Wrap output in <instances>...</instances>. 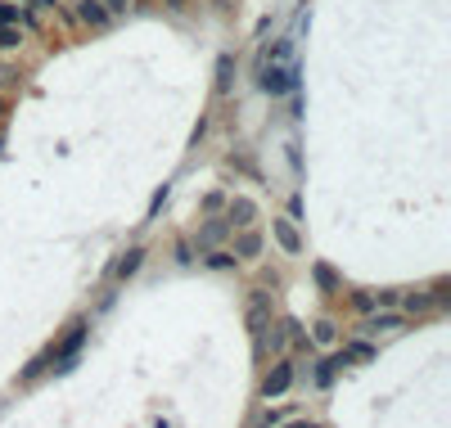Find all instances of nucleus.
I'll use <instances>...</instances> for the list:
<instances>
[{"label":"nucleus","mask_w":451,"mask_h":428,"mask_svg":"<svg viewBox=\"0 0 451 428\" xmlns=\"http://www.w3.org/2000/svg\"><path fill=\"white\" fill-rule=\"evenodd\" d=\"M289 428H307V424H289Z\"/></svg>","instance_id":"nucleus-28"},{"label":"nucleus","mask_w":451,"mask_h":428,"mask_svg":"<svg viewBox=\"0 0 451 428\" xmlns=\"http://www.w3.org/2000/svg\"><path fill=\"white\" fill-rule=\"evenodd\" d=\"M77 19L91 23V27H104L108 23V9L100 5V0H77Z\"/></svg>","instance_id":"nucleus-8"},{"label":"nucleus","mask_w":451,"mask_h":428,"mask_svg":"<svg viewBox=\"0 0 451 428\" xmlns=\"http://www.w3.org/2000/svg\"><path fill=\"white\" fill-rule=\"evenodd\" d=\"M86 334H91V325H86V320H77V325H73V334L64 338V347H59V352H50L59 374H68V370H73V361H77V352H81V342H86Z\"/></svg>","instance_id":"nucleus-1"},{"label":"nucleus","mask_w":451,"mask_h":428,"mask_svg":"<svg viewBox=\"0 0 451 428\" xmlns=\"http://www.w3.org/2000/svg\"><path fill=\"white\" fill-rule=\"evenodd\" d=\"M298 86V73L293 68H262V91H271V95H285Z\"/></svg>","instance_id":"nucleus-5"},{"label":"nucleus","mask_w":451,"mask_h":428,"mask_svg":"<svg viewBox=\"0 0 451 428\" xmlns=\"http://www.w3.org/2000/svg\"><path fill=\"white\" fill-rule=\"evenodd\" d=\"M19 41H23V32H19V27H14V23H5V27H0V46H19Z\"/></svg>","instance_id":"nucleus-22"},{"label":"nucleus","mask_w":451,"mask_h":428,"mask_svg":"<svg viewBox=\"0 0 451 428\" xmlns=\"http://www.w3.org/2000/svg\"><path fill=\"white\" fill-rule=\"evenodd\" d=\"M402 307H406V311H411V316H415V311H429L433 302H429L425 293H406V297H402Z\"/></svg>","instance_id":"nucleus-19"},{"label":"nucleus","mask_w":451,"mask_h":428,"mask_svg":"<svg viewBox=\"0 0 451 428\" xmlns=\"http://www.w3.org/2000/svg\"><path fill=\"white\" fill-rule=\"evenodd\" d=\"M167 194H172V185H158V190H153V198H149V212H145V221H153V217H158V212H163Z\"/></svg>","instance_id":"nucleus-16"},{"label":"nucleus","mask_w":451,"mask_h":428,"mask_svg":"<svg viewBox=\"0 0 451 428\" xmlns=\"http://www.w3.org/2000/svg\"><path fill=\"white\" fill-rule=\"evenodd\" d=\"M208 266H213V270H230V266H235V253L213 248V253H208Z\"/></svg>","instance_id":"nucleus-18"},{"label":"nucleus","mask_w":451,"mask_h":428,"mask_svg":"<svg viewBox=\"0 0 451 428\" xmlns=\"http://www.w3.org/2000/svg\"><path fill=\"white\" fill-rule=\"evenodd\" d=\"M176 262H194V248L186 244V239H181V244H176Z\"/></svg>","instance_id":"nucleus-26"},{"label":"nucleus","mask_w":451,"mask_h":428,"mask_svg":"<svg viewBox=\"0 0 451 428\" xmlns=\"http://www.w3.org/2000/svg\"><path fill=\"white\" fill-rule=\"evenodd\" d=\"M226 230H230V225H226V217H221V221H208L203 230H199V244H203V248H217L221 239H226Z\"/></svg>","instance_id":"nucleus-10"},{"label":"nucleus","mask_w":451,"mask_h":428,"mask_svg":"<svg viewBox=\"0 0 451 428\" xmlns=\"http://www.w3.org/2000/svg\"><path fill=\"white\" fill-rule=\"evenodd\" d=\"M406 325V316H397V311H370V316L361 320V334H388V330H402Z\"/></svg>","instance_id":"nucleus-4"},{"label":"nucleus","mask_w":451,"mask_h":428,"mask_svg":"<svg viewBox=\"0 0 451 428\" xmlns=\"http://www.w3.org/2000/svg\"><path fill=\"white\" fill-rule=\"evenodd\" d=\"M447 289H451V280H438V284H433V297H429V302L447 307V302H451V293H447Z\"/></svg>","instance_id":"nucleus-23"},{"label":"nucleus","mask_w":451,"mask_h":428,"mask_svg":"<svg viewBox=\"0 0 451 428\" xmlns=\"http://www.w3.org/2000/svg\"><path fill=\"white\" fill-rule=\"evenodd\" d=\"M32 5H41V9H54V5H59V0H32Z\"/></svg>","instance_id":"nucleus-27"},{"label":"nucleus","mask_w":451,"mask_h":428,"mask_svg":"<svg viewBox=\"0 0 451 428\" xmlns=\"http://www.w3.org/2000/svg\"><path fill=\"white\" fill-rule=\"evenodd\" d=\"M244 325L253 334H262L266 325H271V293H262V289H253L248 293V307H244Z\"/></svg>","instance_id":"nucleus-2"},{"label":"nucleus","mask_w":451,"mask_h":428,"mask_svg":"<svg viewBox=\"0 0 451 428\" xmlns=\"http://www.w3.org/2000/svg\"><path fill=\"white\" fill-rule=\"evenodd\" d=\"M352 307H357L361 316H370V311H375L379 302H375V293H352Z\"/></svg>","instance_id":"nucleus-21"},{"label":"nucleus","mask_w":451,"mask_h":428,"mask_svg":"<svg viewBox=\"0 0 451 428\" xmlns=\"http://www.w3.org/2000/svg\"><path fill=\"white\" fill-rule=\"evenodd\" d=\"M316 342H320V347H334V342H338V325L334 320H316Z\"/></svg>","instance_id":"nucleus-13"},{"label":"nucleus","mask_w":451,"mask_h":428,"mask_svg":"<svg viewBox=\"0 0 451 428\" xmlns=\"http://www.w3.org/2000/svg\"><path fill=\"white\" fill-rule=\"evenodd\" d=\"M312 275H316V284H320V289H325V293H334V289H338V275H334V266L316 262V266H312Z\"/></svg>","instance_id":"nucleus-12"},{"label":"nucleus","mask_w":451,"mask_h":428,"mask_svg":"<svg viewBox=\"0 0 451 428\" xmlns=\"http://www.w3.org/2000/svg\"><path fill=\"white\" fill-rule=\"evenodd\" d=\"M140 262H145V248H131V253L118 262V270H113V275H118V280H131L136 270H140Z\"/></svg>","instance_id":"nucleus-11"},{"label":"nucleus","mask_w":451,"mask_h":428,"mask_svg":"<svg viewBox=\"0 0 451 428\" xmlns=\"http://www.w3.org/2000/svg\"><path fill=\"white\" fill-rule=\"evenodd\" d=\"M258 253H262V235L258 230H244L235 239V262H239V257H258Z\"/></svg>","instance_id":"nucleus-9"},{"label":"nucleus","mask_w":451,"mask_h":428,"mask_svg":"<svg viewBox=\"0 0 451 428\" xmlns=\"http://www.w3.org/2000/svg\"><path fill=\"white\" fill-rule=\"evenodd\" d=\"M5 23H19V5H0V27Z\"/></svg>","instance_id":"nucleus-25"},{"label":"nucleus","mask_w":451,"mask_h":428,"mask_svg":"<svg viewBox=\"0 0 451 428\" xmlns=\"http://www.w3.org/2000/svg\"><path fill=\"white\" fill-rule=\"evenodd\" d=\"M253 217H258V208H253V198H244V194H235L230 203H226V225H253Z\"/></svg>","instance_id":"nucleus-6"},{"label":"nucleus","mask_w":451,"mask_h":428,"mask_svg":"<svg viewBox=\"0 0 451 428\" xmlns=\"http://www.w3.org/2000/svg\"><path fill=\"white\" fill-rule=\"evenodd\" d=\"M230 73H235V59H230V54H221V59H217V91H230Z\"/></svg>","instance_id":"nucleus-14"},{"label":"nucleus","mask_w":451,"mask_h":428,"mask_svg":"<svg viewBox=\"0 0 451 428\" xmlns=\"http://www.w3.org/2000/svg\"><path fill=\"white\" fill-rule=\"evenodd\" d=\"M348 356H352V361H375V347H370V342H365V338H357V342H348V347H343Z\"/></svg>","instance_id":"nucleus-15"},{"label":"nucleus","mask_w":451,"mask_h":428,"mask_svg":"<svg viewBox=\"0 0 451 428\" xmlns=\"http://www.w3.org/2000/svg\"><path fill=\"white\" fill-rule=\"evenodd\" d=\"M289 388H293V361H275L271 374H266V383H262V397L271 402V397H285Z\"/></svg>","instance_id":"nucleus-3"},{"label":"nucleus","mask_w":451,"mask_h":428,"mask_svg":"<svg viewBox=\"0 0 451 428\" xmlns=\"http://www.w3.org/2000/svg\"><path fill=\"white\" fill-rule=\"evenodd\" d=\"M271 230H275V244L285 248L289 257L303 253V235H298V225H293V221H271Z\"/></svg>","instance_id":"nucleus-7"},{"label":"nucleus","mask_w":451,"mask_h":428,"mask_svg":"<svg viewBox=\"0 0 451 428\" xmlns=\"http://www.w3.org/2000/svg\"><path fill=\"white\" fill-rule=\"evenodd\" d=\"M258 338H262V347H271V352H285V330H271V325H266V330H262Z\"/></svg>","instance_id":"nucleus-17"},{"label":"nucleus","mask_w":451,"mask_h":428,"mask_svg":"<svg viewBox=\"0 0 451 428\" xmlns=\"http://www.w3.org/2000/svg\"><path fill=\"white\" fill-rule=\"evenodd\" d=\"M334 374H338V370H334V361H316V383H320V388H330V383H334Z\"/></svg>","instance_id":"nucleus-20"},{"label":"nucleus","mask_w":451,"mask_h":428,"mask_svg":"<svg viewBox=\"0 0 451 428\" xmlns=\"http://www.w3.org/2000/svg\"><path fill=\"white\" fill-rule=\"evenodd\" d=\"M100 5L108 9V19H113V14H126V9H131V0H100Z\"/></svg>","instance_id":"nucleus-24"}]
</instances>
